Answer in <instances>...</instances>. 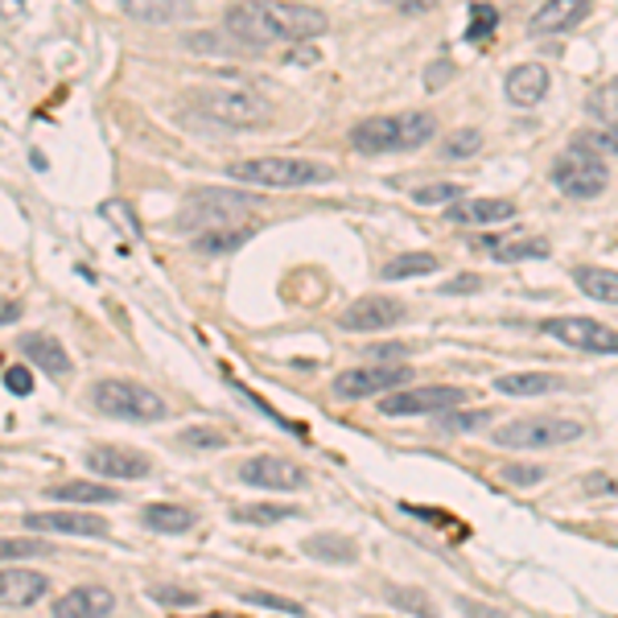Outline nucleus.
Here are the masks:
<instances>
[{
    "instance_id": "obj_41",
    "label": "nucleus",
    "mask_w": 618,
    "mask_h": 618,
    "mask_svg": "<svg viewBox=\"0 0 618 618\" xmlns=\"http://www.w3.org/2000/svg\"><path fill=\"white\" fill-rule=\"evenodd\" d=\"M545 475H548L545 466H504V470H499V478L511 483V487H536Z\"/></svg>"
},
{
    "instance_id": "obj_6",
    "label": "nucleus",
    "mask_w": 618,
    "mask_h": 618,
    "mask_svg": "<svg viewBox=\"0 0 618 618\" xmlns=\"http://www.w3.org/2000/svg\"><path fill=\"white\" fill-rule=\"evenodd\" d=\"M260 199L252 194H240V190H199L194 199H186L182 215H178V227L182 231H219L231 227L244 211H256Z\"/></svg>"
},
{
    "instance_id": "obj_32",
    "label": "nucleus",
    "mask_w": 618,
    "mask_h": 618,
    "mask_svg": "<svg viewBox=\"0 0 618 618\" xmlns=\"http://www.w3.org/2000/svg\"><path fill=\"white\" fill-rule=\"evenodd\" d=\"M490 421H495V413H490V408H449V413H442V429L470 433V429H483V425H490Z\"/></svg>"
},
{
    "instance_id": "obj_16",
    "label": "nucleus",
    "mask_w": 618,
    "mask_h": 618,
    "mask_svg": "<svg viewBox=\"0 0 618 618\" xmlns=\"http://www.w3.org/2000/svg\"><path fill=\"white\" fill-rule=\"evenodd\" d=\"M50 581L45 574H33V569H0V610H26L38 598H45Z\"/></svg>"
},
{
    "instance_id": "obj_13",
    "label": "nucleus",
    "mask_w": 618,
    "mask_h": 618,
    "mask_svg": "<svg viewBox=\"0 0 618 618\" xmlns=\"http://www.w3.org/2000/svg\"><path fill=\"white\" fill-rule=\"evenodd\" d=\"M240 483H244V487H264V490H302L305 470L285 458L260 454V458H247L244 466H240Z\"/></svg>"
},
{
    "instance_id": "obj_31",
    "label": "nucleus",
    "mask_w": 618,
    "mask_h": 618,
    "mask_svg": "<svg viewBox=\"0 0 618 618\" xmlns=\"http://www.w3.org/2000/svg\"><path fill=\"white\" fill-rule=\"evenodd\" d=\"M231 516L240 519V524H281V519H293L297 516V507H281V504H240Z\"/></svg>"
},
{
    "instance_id": "obj_48",
    "label": "nucleus",
    "mask_w": 618,
    "mask_h": 618,
    "mask_svg": "<svg viewBox=\"0 0 618 618\" xmlns=\"http://www.w3.org/2000/svg\"><path fill=\"white\" fill-rule=\"evenodd\" d=\"M446 74H449V62H442V67H433V71H425V83H429V87H442V83H446Z\"/></svg>"
},
{
    "instance_id": "obj_7",
    "label": "nucleus",
    "mask_w": 618,
    "mask_h": 618,
    "mask_svg": "<svg viewBox=\"0 0 618 618\" xmlns=\"http://www.w3.org/2000/svg\"><path fill=\"white\" fill-rule=\"evenodd\" d=\"M586 433V425L574 417H519L504 429H495V446L499 449H557L569 446Z\"/></svg>"
},
{
    "instance_id": "obj_18",
    "label": "nucleus",
    "mask_w": 618,
    "mask_h": 618,
    "mask_svg": "<svg viewBox=\"0 0 618 618\" xmlns=\"http://www.w3.org/2000/svg\"><path fill=\"white\" fill-rule=\"evenodd\" d=\"M115 610V594L108 586H79L54 602V618H103Z\"/></svg>"
},
{
    "instance_id": "obj_45",
    "label": "nucleus",
    "mask_w": 618,
    "mask_h": 618,
    "mask_svg": "<svg viewBox=\"0 0 618 618\" xmlns=\"http://www.w3.org/2000/svg\"><path fill=\"white\" fill-rule=\"evenodd\" d=\"M478 288H483V281H478V276H462V281H449L442 293H478Z\"/></svg>"
},
{
    "instance_id": "obj_40",
    "label": "nucleus",
    "mask_w": 618,
    "mask_h": 618,
    "mask_svg": "<svg viewBox=\"0 0 618 618\" xmlns=\"http://www.w3.org/2000/svg\"><path fill=\"white\" fill-rule=\"evenodd\" d=\"M388 598H392V602H401L404 610H413V615H421V618H437L433 602L425 598V594H417V590H388Z\"/></svg>"
},
{
    "instance_id": "obj_17",
    "label": "nucleus",
    "mask_w": 618,
    "mask_h": 618,
    "mask_svg": "<svg viewBox=\"0 0 618 618\" xmlns=\"http://www.w3.org/2000/svg\"><path fill=\"white\" fill-rule=\"evenodd\" d=\"M446 215H449V223H462V227H490V223L516 219V202L511 199H458Z\"/></svg>"
},
{
    "instance_id": "obj_37",
    "label": "nucleus",
    "mask_w": 618,
    "mask_h": 618,
    "mask_svg": "<svg viewBox=\"0 0 618 618\" xmlns=\"http://www.w3.org/2000/svg\"><path fill=\"white\" fill-rule=\"evenodd\" d=\"M149 598H153L158 606H178V610H186V606H199V594L182 590V586H149Z\"/></svg>"
},
{
    "instance_id": "obj_25",
    "label": "nucleus",
    "mask_w": 618,
    "mask_h": 618,
    "mask_svg": "<svg viewBox=\"0 0 618 618\" xmlns=\"http://www.w3.org/2000/svg\"><path fill=\"white\" fill-rule=\"evenodd\" d=\"M144 528H153V533H190L194 528V511L178 504H153L144 507Z\"/></svg>"
},
{
    "instance_id": "obj_35",
    "label": "nucleus",
    "mask_w": 618,
    "mask_h": 618,
    "mask_svg": "<svg viewBox=\"0 0 618 618\" xmlns=\"http://www.w3.org/2000/svg\"><path fill=\"white\" fill-rule=\"evenodd\" d=\"M495 29H499V13H495L490 4H475V9H470V29H466V42H475V45L487 42Z\"/></svg>"
},
{
    "instance_id": "obj_36",
    "label": "nucleus",
    "mask_w": 618,
    "mask_h": 618,
    "mask_svg": "<svg viewBox=\"0 0 618 618\" xmlns=\"http://www.w3.org/2000/svg\"><path fill=\"white\" fill-rule=\"evenodd\" d=\"M478 149H483V132L466 129V132H454V136L446 141V149H442V153H446L449 161H458V158H475Z\"/></svg>"
},
{
    "instance_id": "obj_39",
    "label": "nucleus",
    "mask_w": 618,
    "mask_h": 618,
    "mask_svg": "<svg viewBox=\"0 0 618 618\" xmlns=\"http://www.w3.org/2000/svg\"><path fill=\"white\" fill-rule=\"evenodd\" d=\"M244 602L252 606H269V610H281V615H305V606L302 602H293V598H276V594H264V590H247L244 594Z\"/></svg>"
},
{
    "instance_id": "obj_2",
    "label": "nucleus",
    "mask_w": 618,
    "mask_h": 618,
    "mask_svg": "<svg viewBox=\"0 0 618 618\" xmlns=\"http://www.w3.org/2000/svg\"><path fill=\"white\" fill-rule=\"evenodd\" d=\"M437 132V120L429 112H401V115H372V120H359L351 129V144L359 153H408V149H421V144L433 141Z\"/></svg>"
},
{
    "instance_id": "obj_22",
    "label": "nucleus",
    "mask_w": 618,
    "mask_h": 618,
    "mask_svg": "<svg viewBox=\"0 0 618 618\" xmlns=\"http://www.w3.org/2000/svg\"><path fill=\"white\" fill-rule=\"evenodd\" d=\"M54 504H67V507H79V504H115L120 499V490L115 487H103V483H83V478H74V483H54V487L45 490Z\"/></svg>"
},
{
    "instance_id": "obj_4",
    "label": "nucleus",
    "mask_w": 618,
    "mask_h": 618,
    "mask_svg": "<svg viewBox=\"0 0 618 618\" xmlns=\"http://www.w3.org/2000/svg\"><path fill=\"white\" fill-rule=\"evenodd\" d=\"M91 404L112 421H165L170 417L165 396H158V392L136 384V379H100V384L91 388Z\"/></svg>"
},
{
    "instance_id": "obj_27",
    "label": "nucleus",
    "mask_w": 618,
    "mask_h": 618,
    "mask_svg": "<svg viewBox=\"0 0 618 618\" xmlns=\"http://www.w3.org/2000/svg\"><path fill=\"white\" fill-rule=\"evenodd\" d=\"M574 281L594 302L618 305V273H610V269H577Z\"/></svg>"
},
{
    "instance_id": "obj_28",
    "label": "nucleus",
    "mask_w": 618,
    "mask_h": 618,
    "mask_svg": "<svg viewBox=\"0 0 618 618\" xmlns=\"http://www.w3.org/2000/svg\"><path fill=\"white\" fill-rule=\"evenodd\" d=\"M437 273V256L433 252H404V256L384 264V281H413V276Z\"/></svg>"
},
{
    "instance_id": "obj_19",
    "label": "nucleus",
    "mask_w": 618,
    "mask_h": 618,
    "mask_svg": "<svg viewBox=\"0 0 618 618\" xmlns=\"http://www.w3.org/2000/svg\"><path fill=\"white\" fill-rule=\"evenodd\" d=\"M590 13H594V0H548L545 9L528 21V29L533 33H569V29H577Z\"/></svg>"
},
{
    "instance_id": "obj_3",
    "label": "nucleus",
    "mask_w": 618,
    "mask_h": 618,
    "mask_svg": "<svg viewBox=\"0 0 618 618\" xmlns=\"http://www.w3.org/2000/svg\"><path fill=\"white\" fill-rule=\"evenodd\" d=\"M227 178L247 182V186L293 190V186H322V182H331L334 173L331 165L305 161V158H247V161H235L227 170Z\"/></svg>"
},
{
    "instance_id": "obj_12",
    "label": "nucleus",
    "mask_w": 618,
    "mask_h": 618,
    "mask_svg": "<svg viewBox=\"0 0 618 618\" xmlns=\"http://www.w3.org/2000/svg\"><path fill=\"white\" fill-rule=\"evenodd\" d=\"M401 322H404V305L392 302V297H359V302H351L338 314V326L355 334L388 331V326H401Z\"/></svg>"
},
{
    "instance_id": "obj_49",
    "label": "nucleus",
    "mask_w": 618,
    "mask_h": 618,
    "mask_svg": "<svg viewBox=\"0 0 618 618\" xmlns=\"http://www.w3.org/2000/svg\"><path fill=\"white\" fill-rule=\"evenodd\" d=\"M375 355H379V359H401V355H408V343H396V346H379V351H375Z\"/></svg>"
},
{
    "instance_id": "obj_44",
    "label": "nucleus",
    "mask_w": 618,
    "mask_h": 618,
    "mask_svg": "<svg viewBox=\"0 0 618 618\" xmlns=\"http://www.w3.org/2000/svg\"><path fill=\"white\" fill-rule=\"evenodd\" d=\"M581 144H590V149H610V153H618V124L615 129H602L598 136H577Z\"/></svg>"
},
{
    "instance_id": "obj_38",
    "label": "nucleus",
    "mask_w": 618,
    "mask_h": 618,
    "mask_svg": "<svg viewBox=\"0 0 618 618\" xmlns=\"http://www.w3.org/2000/svg\"><path fill=\"white\" fill-rule=\"evenodd\" d=\"M413 199H417L421 206H442V202H458L462 186L458 182H433V186H421Z\"/></svg>"
},
{
    "instance_id": "obj_20",
    "label": "nucleus",
    "mask_w": 618,
    "mask_h": 618,
    "mask_svg": "<svg viewBox=\"0 0 618 618\" xmlns=\"http://www.w3.org/2000/svg\"><path fill=\"white\" fill-rule=\"evenodd\" d=\"M21 351H26V359L33 363V367H42V372L54 375V379L71 375V355H67V346L58 343V338H50V334H26V338H21Z\"/></svg>"
},
{
    "instance_id": "obj_10",
    "label": "nucleus",
    "mask_w": 618,
    "mask_h": 618,
    "mask_svg": "<svg viewBox=\"0 0 618 618\" xmlns=\"http://www.w3.org/2000/svg\"><path fill=\"white\" fill-rule=\"evenodd\" d=\"M470 392L466 388H449V384H433V388H396L384 396L379 413L384 417H421V413H449V408H462Z\"/></svg>"
},
{
    "instance_id": "obj_26",
    "label": "nucleus",
    "mask_w": 618,
    "mask_h": 618,
    "mask_svg": "<svg viewBox=\"0 0 618 618\" xmlns=\"http://www.w3.org/2000/svg\"><path fill=\"white\" fill-rule=\"evenodd\" d=\"M252 235H256V227H219V231H202V235H194V252H202V256L235 252V247L247 244Z\"/></svg>"
},
{
    "instance_id": "obj_1",
    "label": "nucleus",
    "mask_w": 618,
    "mask_h": 618,
    "mask_svg": "<svg viewBox=\"0 0 618 618\" xmlns=\"http://www.w3.org/2000/svg\"><path fill=\"white\" fill-rule=\"evenodd\" d=\"M227 33L247 50H260V45L273 42H305V38H317L326 33V13H317L310 4H281V0H244L227 9L223 17Z\"/></svg>"
},
{
    "instance_id": "obj_9",
    "label": "nucleus",
    "mask_w": 618,
    "mask_h": 618,
    "mask_svg": "<svg viewBox=\"0 0 618 618\" xmlns=\"http://www.w3.org/2000/svg\"><path fill=\"white\" fill-rule=\"evenodd\" d=\"M540 331L557 343L574 346V351H590V355H618V331L594 317H545Z\"/></svg>"
},
{
    "instance_id": "obj_24",
    "label": "nucleus",
    "mask_w": 618,
    "mask_h": 618,
    "mask_svg": "<svg viewBox=\"0 0 618 618\" xmlns=\"http://www.w3.org/2000/svg\"><path fill=\"white\" fill-rule=\"evenodd\" d=\"M483 252L499 260V264H519V260H545L553 247L548 240H475Z\"/></svg>"
},
{
    "instance_id": "obj_47",
    "label": "nucleus",
    "mask_w": 618,
    "mask_h": 618,
    "mask_svg": "<svg viewBox=\"0 0 618 618\" xmlns=\"http://www.w3.org/2000/svg\"><path fill=\"white\" fill-rule=\"evenodd\" d=\"M21 317V305L17 302H0V326H9V322H17Z\"/></svg>"
},
{
    "instance_id": "obj_46",
    "label": "nucleus",
    "mask_w": 618,
    "mask_h": 618,
    "mask_svg": "<svg viewBox=\"0 0 618 618\" xmlns=\"http://www.w3.org/2000/svg\"><path fill=\"white\" fill-rule=\"evenodd\" d=\"M388 4H396L401 13H408V17H417V13H425L429 9L433 0H388Z\"/></svg>"
},
{
    "instance_id": "obj_8",
    "label": "nucleus",
    "mask_w": 618,
    "mask_h": 618,
    "mask_svg": "<svg viewBox=\"0 0 618 618\" xmlns=\"http://www.w3.org/2000/svg\"><path fill=\"white\" fill-rule=\"evenodd\" d=\"M606 161L598 158V149H590V144H569L561 158H557V165H553V182H557V190L561 194H569V199H598L606 190Z\"/></svg>"
},
{
    "instance_id": "obj_43",
    "label": "nucleus",
    "mask_w": 618,
    "mask_h": 618,
    "mask_svg": "<svg viewBox=\"0 0 618 618\" xmlns=\"http://www.w3.org/2000/svg\"><path fill=\"white\" fill-rule=\"evenodd\" d=\"M4 388L13 392V396H29V392H33V375H29L26 367H9V372H4Z\"/></svg>"
},
{
    "instance_id": "obj_21",
    "label": "nucleus",
    "mask_w": 618,
    "mask_h": 618,
    "mask_svg": "<svg viewBox=\"0 0 618 618\" xmlns=\"http://www.w3.org/2000/svg\"><path fill=\"white\" fill-rule=\"evenodd\" d=\"M548 95V71L540 62H524L507 74V100L516 108H536Z\"/></svg>"
},
{
    "instance_id": "obj_29",
    "label": "nucleus",
    "mask_w": 618,
    "mask_h": 618,
    "mask_svg": "<svg viewBox=\"0 0 618 618\" xmlns=\"http://www.w3.org/2000/svg\"><path fill=\"white\" fill-rule=\"evenodd\" d=\"M190 0H124V13L136 17V21H173V17H182Z\"/></svg>"
},
{
    "instance_id": "obj_23",
    "label": "nucleus",
    "mask_w": 618,
    "mask_h": 618,
    "mask_svg": "<svg viewBox=\"0 0 618 618\" xmlns=\"http://www.w3.org/2000/svg\"><path fill=\"white\" fill-rule=\"evenodd\" d=\"M561 388V375L548 372H511V375H495V392L504 396H545V392Z\"/></svg>"
},
{
    "instance_id": "obj_30",
    "label": "nucleus",
    "mask_w": 618,
    "mask_h": 618,
    "mask_svg": "<svg viewBox=\"0 0 618 618\" xmlns=\"http://www.w3.org/2000/svg\"><path fill=\"white\" fill-rule=\"evenodd\" d=\"M305 553L317 557V561H331V565L355 561V545L343 540V536H310V540H305Z\"/></svg>"
},
{
    "instance_id": "obj_11",
    "label": "nucleus",
    "mask_w": 618,
    "mask_h": 618,
    "mask_svg": "<svg viewBox=\"0 0 618 618\" xmlns=\"http://www.w3.org/2000/svg\"><path fill=\"white\" fill-rule=\"evenodd\" d=\"M413 367L388 363V367H355V372L334 375V396L338 401H363V396H379V392H396L413 379Z\"/></svg>"
},
{
    "instance_id": "obj_5",
    "label": "nucleus",
    "mask_w": 618,
    "mask_h": 618,
    "mask_svg": "<svg viewBox=\"0 0 618 618\" xmlns=\"http://www.w3.org/2000/svg\"><path fill=\"white\" fill-rule=\"evenodd\" d=\"M190 103L199 108V115L215 120L223 129H256L269 120V103L247 87H202L190 95Z\"/></svg>"
},
{
    "instance_id": "obj_15",
    "label": "nucleus",
    "mask_w": 618,
    "mask_h": 618,
    "mask_svg": "<svg viewBox=\"0 0 618 618\" xmlns=\"http://www.w3.org/2000/svg\"><path fill=\"white\" fill-rule=\"evenodd\" d=\"M29 533H58V536H108V519L91 511H33L26 516Z\"/></svg>"
},
{
    "instance_id": "obj_42",
    "label": "nucleus",
    "mask_w": 618,
    "mask_h": 618,
    "mask_svg": "<svg viewBox=\"0 0 618 618\" xmlns=\"http://www.w3.org/2000/svg\"><path fill=\"white\" fill-rule=\"evenodd\" d=\"M178 442H186V446L194 449H223L227 446V433H219V429H186Z\"/></svg>"
},
{
    "instance_id": "obj_50",
    "label": "nucleus",
    "mask_w": 618,
    "mask_h": 618,
    "mask_svg": "<svg viewBox=\"0 0 618 618\" xmlns=\"http://www.w3.org/2000/svg\"><path fill=\"white\" fill-rule=\"evenodd\" d=\"M586 490H610V483L606 478H586Z\"/></svg>"
},
{
    "instance_id": "obj_51",
    "label": "nucleus",
    "mask_w": 618,
    "mask_h": 618,
    "mask_svg": "<svg viewBox=\"0 0 618 618\" xmlns=\"http://www.w3.org/2000/svg\"><path fill=\"white\" fill-rule=\"evenodd\" d=\"M367 618H379V615H367Z\"/></svg>"
},
{
    "instance_id": "obj_14",
    "label": "nucleus",
    "mask_w": 618,
    "mask_h": 618,
    "mask_svg": "<svg viewBox=\"0 0 618 618\" xmlns=\"http://www.w3.org/2000/svg\"><path fill=\"white\" fill-rule=\"evenodd\" d=\"M87 466L95 470V475L103 478H149V470H153V462H149V454H141V449H124V446H100L87 454Z\"/></svg>"
},
{
    "instance_id": "obj_33",
    "label": "nucleus",
    "mask_w": 618,
    "mask_h": 618,
    "mask_svg": "<svg viewBox=\"0 0 618 618\" xmlns=\"http://www.w3.org/2000/svg\"><path fill=\"white\" fill-rule=\"evenodd\" d=\"M590 115L602 124V129H615L618 124V83H606L598 87L590 95Z\"/></svg>"
},
{
    "instance_id": "obj_34",
    "label": "nucleus",
    "mask_w": 618,
    "mask_h": 618,
    "mask_svg": "<svg viewBox=\"0 0 618 618\" xmlns=\"http://www.w3.org/2000/svg\"><path fill=\"white\" fill-rule=\"evenodd\" d=\"M54 548L45 540H17V536H4L0 540V561H21V557H50Z\"/></svg>"
}]
</instances>
